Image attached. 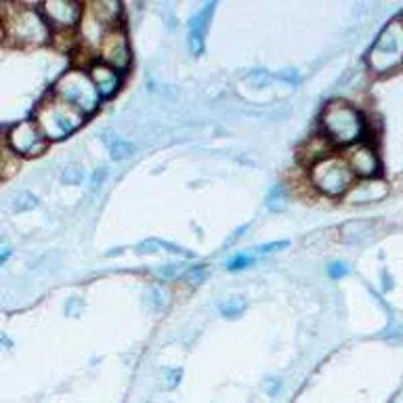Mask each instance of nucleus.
Listing matches in <instances>:
<instances>
[{
	"mask_svg": "<svg viewBox=\"0 0 403 403\" xmlns=\"http://www.w3.org/2000/svg\"><path fill=\"white\" fill-rule=\"evenodd\" d=\"M0 25L4 38L19 47H40L51 40V28L42 13L25 4H2Z\"/></svg>",
	"mask_w": 403,
	"mask_h": 403,
	"instance_id": "f257e3e1",
	"label": "nucleus"
},
{
	"mask_svg": "<svg viewBox=\"0 0 403 403\" xmlns=\"http://www.w3.org/2000/svg\"><path fill=\"white\" fill-rule=\"evenodd\" d=\"M323 137L334 145H355L361 141L366 133V124L361 114L344 103V101H330L322 112Z\"/></svg>",
	"mask_w": 403,
	"mask_h": 403,
	"instance_id": "f03ea898",
	"label": "nucleus"
},
{
	"mask_svg": "<svg viewBox=\"0 0 403 403\" xmlns=\"http://www.w3.org/2000/svg\"><path fill=\"white\" fill-rule=\"evenodd\" d=\"M84 118L86 116L80 114L78 109H74L72 105H68L55 97L44 99L34 114V122L47 141H59V139L70 137L84 124Z\"/></svg>",
	"mask_w": 403,
	"mask_h": 403,
	"instance_id": "7ed1b4c3",
	"label": "nucleus"
},
{
	"mask_svg": "<svg viewBox=\"0 0 403 403\" xmlns=\"http://www.w3.org/2000/svg\"><path fill=\"white\" fill-rule=\"evenodd\" d=\"M53 97L72 105L74 109H78L84 116L92 114L101 103V97L97 95L92 82L88 78V72H84V70L66 72L59 80L55 82Z\"/></svg>",
	"mask_w": 403,
	"mask_h": 403,
	"instance_id": "20e7f679",
	"label": "nucleus"
},
{
	"mask_svg": "<svg viewBox=\"0 0 403 403\" xmlns=\"http://www.w3.org/2000/svg\"><path fill=\"white\" fill-rule=\"evenodd\" d=\"M368 64L378 74H389L403 66V19L391 21L380 36L376 38L374 47L368 53Z\"/></svg>",
	"mask_w": 403,
	"mask_h": 403,
	"instance_id": "39448f33",
	"label": "nucleus"
},
{
	"mask_svg": "<svg viewBox=\"0 0 403 403\" xmlns=\"http://www.w3.org/2000/svg\"><path fill=\"white\" fill-rule=\"evenodd\" d=\"M309 179H311V185L320 193L330 196V198H338L351 189L355 176H353V172H351L344 158L327 156V158H323L309 168Z\"/></svg>",
	"mask_w": 403,
	"mask_h": 403,
	"instance_id": "423d86ee",
	"label": "nucleus"
},
{
	"mask_svg": "<svg viewBox=\"0 0 403 403\" xmlns=\"http://www.w3.org/2000/svg\"><path fill=\"white\" fill-rule=\"evenodd\" d=\"M6 145L17 158H34L47 150L49 141L44 139L34 120H21L6 131Z\"/></svg>",
	"mask_w": 403,
	"mask_h": 403,
	"instance_id": "0eeeda50",
	"label": "nucleus"
},
{
	"mask_svg": "<svg viewBox=\"0 0 403 403\" xmlns=\"http://www.w3.org/2000/svg\"><path fill=\"white\" fill-rule=\"evenodd\" d=\"M99 57H101V64L122 72L131 66V44H128V38L124 34V30L120 28H112L107 30V34L103 36L99 49H97Z\"/></svg>",
	"mask_w": 403,
	"mask_h": 403,
	"instance_id": "6e6552de",
	"label": "nucleus"
},
{
	"mask_svg": "<svg viewBox=\"0 0 403 403\" xmlns=\"http://www.w3.org/2000/svg\"><path fill=\"white\" fill-rule=\"evenodd\" d=\"M40 13L49 28L53 25L55 30H72L82 19V6L72 0H49L40 6Z\"/></svg>",
	"mask_w": 403,
	"mask_h": 403,
	"instance_id": "1a4fd4ad",
	"label": "nucleus"
},
{
	"mask_svg": "<svg viewBox=\"0 0 403 403\" xmlns=\"http://www.w3.org/2000/svg\"><path fill=\"white\" fill-rule=\"evenodd\" d=\"M344 160L349 164L353 176H359V179H374L380 172V158H378L376 150L368 143L359 141V143L351 145Z\"/></svg>",
	"mask_w": 403,
	"mask_h": 403,
	"instance_id": "9d476101",
	"label": "nucleus"
},
{
	"mask_svg": "<svg viewBox=\"0 0 403 403\" xmlns=\"http://www.w3.org/2000/svg\"><path fill=\"white\" fill-rule=\"evenodd\" d=\"M215 6H217L215 2H208L189 21V38H187V42H189V51H191L193 57L204 53V42H206V34H208L210 21H212Z\"/></svg>",
	"mask_w": 403,
	"mask_h": 403,
	"instance_id": "9b49d317",
	"label": "nucleus"
},
{
	"mask_svg": "<svg viewBox=\"0 0 403 403\" xmlns=\"http://www.w3.org/2000/svg\"><path fill=\"white\" fill-rule=\"evenodd\" d=\"M389 185L383 179H361L359 183H353L351 189L347 191V200L351 204H374L387 198Z\"/></svg>",
	"mask_w": 403,
	"mask_h": 403,
	"instance_id": "f8f14e48",
	"label": "nucleus"
},
{
	"mask_svg": "<svg viewBox=\"0 0 403 403\" xmlns=\"http://www.w3.org/2000/svg\"><path fill=\"white\" fill-rule=\"evenodd\" d=\"M88 78H90L95 90H97V95H99L101 99L112 97V95L120 88V84H122L120 72L114 70V68H109V66H105V64H101V61L88 66Z\"/></svg>",
	"mask_w": 403,
	"mask_h": 403,
	"instance_id": "ddd939ff",
	"label": "nucleus"
},
{
	"mask_svg": "<svg viewBox=\"0 0 403 403\" xmlns=\"http://www.w3.org/2000/svg\"><path fill=\"white\" fill-rule=\"evenodd\" d=\"M80 21H82L80 34L84 44H86L88 49H99V44H101V40H103V36L107 34L109 28H105V25H103L95 15H90L88 11L82 13Z\"/></svg>",
	"mask_w": 403,
	"mask_h": 403,
	"instance_id": "4468645a",
	"label": "nucleus"
},
{
	"mask_svg": "<svg viewBox=\"0 0 403 403\" xmlns=\"http://www.w3.org/2000/svg\"><path fill=\"white\" fill-rule=\"evenodd\" d=\"M90 15H95L105 28H116L118 19H120V2H114V0H101V2H90L86 4V8Z\"/></svg>",
	"mask_w": 403,
	"mask_h": 403,
	"instance_id": "2eb2a0df",
	"label": "nucleus"
},
{
	"mask_svg": "<svg viewBox=\"0 0 403 403\" xmlns=\"http://www.w3.org/2000/svg\"><path fill=\"white\" fill-rule=\"evenodd\" d=\"M327 156H332V143L323 135L322 137H313L301 150V162H305L309 168L320 160H323V158H327Z\"/></svg>",
	"mask_w": 403,
	"mask_h": 403,
	"instance_id": "dca6fc26",
	"label": "nucleus"
},
{
	"mask_svg": "<svg viewBox=\"0 0 403 403\" xmlns=\"http://www.w3.org/2000/svg\"><path fill=\"white\" fill-rule=\"evenodd\" d=\"M103 141H105V145H107V150H109L112 160H126V158H131L133 152H135L133 143H128L126 139H122L120 135H116L112 128H107V131L103 133Z\"/></svg>",
	"mask_w": 403,
	"mask_h": 403,
	"instance_id": "f3484780",
	"label": "nucleus"
},
{
	"mask_svg": "<svg viewBox=\"0 0 403 403\" xmlns=\"http://www.w3.org/2000/svg\"><path fill=\"white\" fill-rule=\"evenodd\" d=\"M36 206H38V198L32 191H19V193H15L13 204H11L13 212H30Z\"/></svg>",
	"mask_w": 403,
	"mask_h": 403,
	"instance_id": "a211bd4d",
	"label": "nucleus"
},
{
	"mask_svg": "<svg viewBox=\"0 0 403 403\" xmlns=\"http://www.w3.org/2000/svg\"><path fill=\"white\" fill-rule=\"evenodd\" d=\"M288 206L286 202V187L284 185H275L271 191H269V198H267V208L271 212H284Z\"/></svg>",
	"mask_w": 403,
	"mask_h": 403,
	"instance_id": "6ab92c4d",
	"label": "nucleus"
},
{
	"mask_svg": "<svg viewBox=\"0 0 403 403\" xmlns=\"http://www.w3.org/2000/svg\"><path fill=\"white\" fill-rule=\"evenodd\" d=\"M243 309H246V303H243V299H229V301H223L221 305H219V311L225 315V318H229V320H234V318H240L243 313Z\"/></svg>",
	"mask_w": 403,
	"mask_h": 403,
	"instance_id": "aec40b11",
	"label": "nucleus"
},
{
	"mask_svg": "<svg viewBox=\"0 0 403 403\" xmlns=\"http://www.w3.org/2000/svg\"><path fill=\"white\" fill-rule=\"evenodd\" d=\"M82 181H84V168L80 164H70L64 168V172H61L64 185H80Z\"/></svg>",
	"mask_w": 403,
	"mask_h": 403,
	"instance_id": "412c9836",
	"label": "nucleus"
},
{
	"mask_svg": "<svg viewBox=\"0 0 403 403\" xmlns=\"http://www.w3.org/2000/svg\"><path fill=\"white\" fill-rule=\"evenodd\" d=\"M181 376H183V372H181L179 368H174V370H164V374H162L160 378L162 391H172V389H176V387L181 385Z\"/></svg>",
	"mask_w": 403,
	"mask_h": 403,
	"instance_id": "4be33fe9",
	"label": "nucleus"
},
{
	"mask_svg": "<svg viewBox=\"0 0 403 403\" xmlns=\"http://www.w3.org/2000/svg\"><path fill=\"white\" fill-rule=\"evenodd\" d=\"M206 275H208V267H206V265H198V267L185 269L183 279H185L189 286H198V284H200Z\"/></svg>",
	"mask_w": 403,
	"mask_h": 403,
	"instance_id": "5701e85b",
	"label": "nucleus"
},
{
	"mask_svg": "<svg viewBox=\"0 0 403 403\" xmlns=\"http://www.w3.org/2000/svg\"><path fill=\"white\" fill-rule=\"evenodd\" d=\"M183 273H185L183 265H162L156 271V275H160L162 279H176L183 277Z\"/></svg>",
	"mask_w": 403,
	"mask_h": 403,
	"instance_id": "b1692460",
	"label": "nucleus"
},
{
	"mask_svg": "<svg viewBox=\"0 0 403 403\" xmlns=\"http://www.w3.org/2000/svg\"><path fill=\"white\" fill-rule=\"evenodd\" d=\"M254 263V258L250 256V254H238V256H234L229 263H227V269L229 271H242L243 267H248V265H252Z\"/></svg>",
	"mask_w": 403,
	"mask_h": 403,
	"instance_id": "393cba45",
	"label": "nucleus"
},
{
	"mask_svg": "<svg viewBox=\"0 0 403 403\" xmlns=\"http://www.w3.org/2000/svg\"><path fill=\"white\" fill-rule=\"evenodd\" d=\"M263 389H265V393H269V395H277V393L282 391V380L275 378V376H271V378H267V380L263 383Z\"/></svg>",
	"mask_w": 403,
	"mask_h": 403,
	"instance_id": "a878e982",
	"label": "nucleus"
},
{
	"mask_svg": "<svg viewBox=\"0 0 403 403\" xmlns=\"http://www.w3.org/2000/svg\"><path fill=\"white\" fill-rule=\"evenodd\" d=\"M327 273H330V277L338 279V277H344V275L349 273V269H347L344 263H332V265L327 267Z\"/></svg>",
	"mask_w": 403,
	"mask_h": 403,
	"instance_id": "bb28decb",
	"label": "nucleus"
},
{
	"mask_svg": "<svg viewBox=\"0 0 403 403\" xmlns=\"http://www.w3.org/2000/svg\"><path fill=\"white\" fill-rule=\"evenodd\" d=\"M286 246H288V242L263 243V246L256 248V252H258V254H269V252H273V250H282V248H286Z\"/></svg>",
	"mask_w": 403,
	"mask_h": 403,
	"instance_id": "cd10ccee",
	"label": "nucleus"
},
{
	"mask_svg": "<svg viewBox=\"0 0 403 403\" xmlns=\"http://www.w3.org/2000/svg\"><path fill=\"white\" fill-rule=\"evenodd\" d=\"M103 179H105V168L95 172V176H92V189H97V187H99V181L103 183Z\"/></svg>",
	"mask_w": 403,
	"mask_h": 403,
	"instance_id": "c85d7f7f",
	"label": "nucleus"
},
{
	"mask_svg": "<svg viewBox=\"0 0 403 403\" xmlns=\"http://www.w3.org/2000/svg\"><path fill=\"white\" fill-rule=\"evenodd\" d=\"M8 256H11V250H2L0 252V265H4L8 260Z\"/></svg>",
	"mask_w": 403,
	"mask_h": 403,
	"instance_id": "c756f323",
	"label": "nucleus"
},
{
	"mask_svg": "<svg viewBox=\"0 0 403 403\" xmlns=\"http://www.w3.org/2000/svg\"><path fill=\"white\" fill-rule=\"evenodd\" d=\"M4 176V166H2V158H0V179Z\"/></svg>",
	"mask_w": 403,
	"mask_h": 403,
	"instance_id": "7c9ffc66",
	"label": "nucleus"
},
{
	"mask_svg": "<svg viewBox=\"0 0 403 403\" xmlns=\"http://www.w3.org/2000/svg\"><path fill=\"white\" fill-rule=\"evenodd\" d=\"M0 40H4V32H2V25H0Z\"/></svg>",
	"mask_w": 403,
	"mask_h": 403,
	"instance_id": "2f4dec72",
	"label": "nucleus"
}]
</instances>
